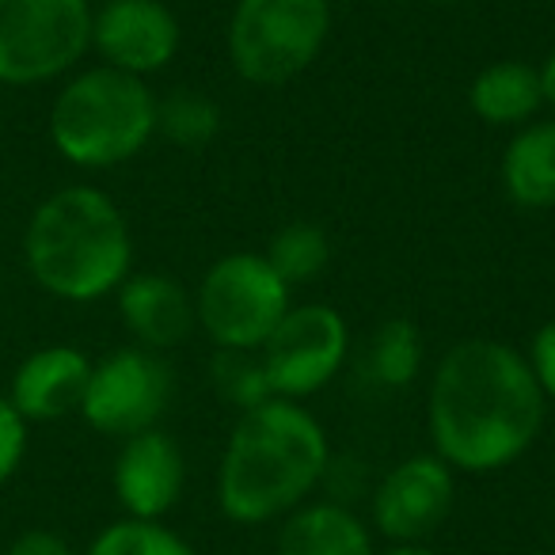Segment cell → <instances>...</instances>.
Here are the masks:
<instances>
[{"instance_id": "30bf717a", "label": "cell", "mask_w": 555, "mask_h": 555, "mask_svg": "<svg viewBox=\"0 0 555 555\" xmlns=\"http://www.w3.org/2000/svg\"><path fill=\"white\" fill-rule=\"evenodd\" d=\"M456 502V472L438 453H415L380 476L370 499V529L388 544H426Z\"/></svg>"}, {"instance_id": "6da1fadb", "label": "cell", "mask_w": 555, "mask_h": 555, "mask_svg": "<svg viewBox=\"0 0 555 555\" xmlns=\"http://www.w3.org/2000/svg\"><path fill=\"white\" fill-rule=\"evenodd\" d=\"M547 423V400L517 347L461 339L441 354L426 396L434 453L453 472L491 476L517 464Z\"/></svg>"}, {"instance_id": "d4e9b609", "label": "cell", "mask_w": 555, "mask_h": 555, "mask_svg": "<svg viewBox=\"0 0 555 555\" xmlns=\"http://www.w3.org/2000/svg\"><path fill=\"white\" fill-rule=\"evenodd\" d=\"M4 555H77L73 544L54 529H24L16 540L9 544Z\"/></svg>"}, {"instance_id": "e0dca14e", "label": "cell", "mask_w": 555, "mask_h": 555, "mask_svg": "<svg viewBox=\"0 0 555 555\" xmlns=\"http://www.w3.org/2000/svg\"><path fill=\"white\" fill-rule=\"evenodd\" d=\"M502 191L521 209H555V118H532L499 160Z\"/></svg>"}, {"instance_id": "7c38bea8", "label": "cell", "mask_w": 555, "mask_h": 555, "mask_svg": "<svg viewBox=\"0 0 555 555\" xmlns=\"http://www.w3.org/2000/svg\"><path fill=\"white\" fill-rule=\"evenodd\" d=\"M115 499L126 517L138 521H160L179 506L186 487V456L171 434L160 426L141 430L133 438H122V449L115 456Z\"/></svg>"}, {"instance_id": "484cf974", "label": "cell", "mask_w": 555, "mask_h": 555, "mask_svg": "<svg viewBox=\"0 0 555 555\" xmlns=\"http://www.w3.org/2000/svg\"><path fill=\"white\" fill-rule=\"evenodd\" d=\"M540 88H544V107L555 111V47H552V54L540 62Z\"/></svg>"}, {"instance_id": "8992f818", "label": "cell", "mask_w": 555, "mask_h": 555, "mask_svg": "<svg viewBox=\"0 0 555 555\" xmlns=\"http://www.w3.org/2000/svg\"><path fill=\"white\" fill-rule=\"evenodd\" d=\"M289 282L278 278L267 255L229 251L202 274L194 320L214 350H259L289 312Z\"/></svg>"}, {"instance_id": "9a60e30c", "label": "cell", "mask_w": 555, "mask_h": 555, "mask_svg": "<svg viewBox=\"0 0 555 555\" xmlns=\"http://www.w3.org/2000/svg\"><path fill=\"white\" fill-rule=\"evenodd\" d=\"M278 555H377L370 521L343 502H305L286 514Z\"/></svg>"}, {"instance_id": "44dd1931", "label": "cell", "mask_w": 555, "mask_h": 555, "mask_svg": "<svg viewBox=\"0 0 555 555\" xmlns=\"http://www.w3.org/2000/svg\"><path fill=\"white\" fill-rule=\"evenodd\" d=\"M209 385H214L217 400L236 411H251L259 403L274 400L259 350H214Z\"/></svg>"}, {"instance_id": "5b68a950", "label": "cell", "mask_w": 555, "mask_h": 555, "mask_svg": "<svg viewBox=\"0 0 555 555\" xmlns=\"http://www.w3.org/2000/svg\"><path fill=\"white\" fill-rule=\"evenodd\" d=\"M327 35V0H236L229 16V62L247 85H289L317 65Z\"/></svg>"}, {"instance_id": "4dcf8cb0", "label": "cell", "mask_w": 555, "mask_h": 555, "mask_svg": "<svg viewBox=\"0 0 555 555\" xmlns=\"http://www.w3.org/2000/svg\"><path fill=\"white\" fill-rule=\"evenodd\" d=\"M92 4H103V0H92Z\"/></svg>"}, {"instance_id": "f546056e", "label": "cell", "mask_w": 555, "mask_h": 555, "mask_svg": "<svg viewBox=\"0 0 555 555\" xmlns=\"http://www.w3.org/2000/svg\"><path fill=\"white\" fill-rule=\"evenodd\" d=\"M532 555H547V552H532Z\"/></svg>"}, {"instance_id": "2e32d148", "label": "cell", "mask_w": 555, "mask_h": 555, "mask_svg": "<svg viewBox=\"0 0 555 555\" xmlns=\"http://www.w3.org/2000/svg\"><path fill=\"white\" fill-rule=\"evenodd\" d=\"M468 107L479 122L521 130L544 107L540 65L517 62V57H502V62L483 65L468 85Z\"/></svg>"}, {"instance_id": "83f0119b", "label": "cell", "mask_w": 555, "mask_h": 555, "mask_svg": "<svg viewBox=\"0 0 555 555\" xmlns=\"http://www.w3.org/2000/svg\"><path fill=\"white\" fill-rule=\"evenodd\" d=\"M426 4H461V0H426Z\"/></svg>"}, {"instance_id": "4316f807", "label": "cell", "mask_w": 555, "mask_h": 555, "mask_svg": "<svg viewBox=\"0 0 555 555\" xmlns=\"http://www.w3.org/2000/svg\"><path fill=\"white\" fill-rule=\"evenodd\" d=\"M380 555H441V552H434L430 544H388Z\"/></svg>"}, {"instance_id": "ffe728a7", "label": "cell", "mask_w": 555, "mask_h": 555, "mask_svg": "<svg viewBox=\"0 0 555 555\" xmlns=\"http://www.w3.org/2000/svg\"><path fill=\"white\" fill-rule=\"evenodd\" d=\"M327 259H332V240L312 221L282 224L267 244V262L278 270V278H286L289 286H305L317 274H324Z\"/></svg>"}, {"instance_id": "3957f363", "label": "cell", "mask_w": 555, "mask_h": 555, "mask_svg": "<svg viewBox=\"0 0 555 555\" xmlns=\"http://www.w3.org/2000/svg\"><path fill=\"white\" fill-rule=\"evenodd\" d=\"M24 262L35 286L57 301H103L133 274L130 221L100 186H62L27 217Z\"/></svg>"}, {"instance_id": "277c9868", "label": "cell", "mask_w": 555, "mask_h": 555, "mask_svg": "<svg viewBox=\"0 0 555 555\" xmlns=\"http://www.w3.org/2000/svg\"><path fill=\"white\" fill-rule=\"evenodd\" d=\"M153 138L156 92L149 80L111 65L69 73L50 103V141L73 168L107 171L130 164Z\"/></svg>"}, {"instance_id": "5bb4252c", "label": "cell", "mask_w": 555, "mask_h": 555, "mask_svg": "<svg viewBox=\"0 0 555 555\" xmlns=\"http://www.w3.org/2000/svg\"><path fill=\"white\" fill-rule=\"evenodd\" d=\"M92 377V358L77 347H39L16 365L9 380V400L27 423H57L80 415Z\"/></svg>"}, {"instance_id": "d6986e66", "label": "cell", "mask_w": 555, "mask_h": 555, "mask_svg": "<svg viewBox=\"0 0 555 555\" xmlns=\"http://www.w3.org/2000/svg\"><path fill=\"white\" fill-rule=\"evenodd\" d=\"M426 347L423 335L411 320L396 317L373 332L370 339V358H365V370L377 380L380 388H408L411 380L423 373Z\"/></svg>"}, {"instance_id": "4fadbf2b", "label": "cell", "mask_w": 555, "mask_h": 555, "mask_svg": "<svg viewBox=\"0 0 555 555\" xmlns=\"http://www.w3.org/2000/svg\"><path fill=\"white\" fill-rule=\"evenodd\" d=\"M115 301L118 320H122L133 347L156 350V354L183 347L194 327H198L194 297L186 294L179 278L160 274V270H133L115 289Z\"/></svg>"}, {"instance_id": "8fae6325", "label": "cell", "mask_w": 555, "mask_h": 555, "mask_svg": "<svg viewBox=\"0 0 555 555\" xmlns=\"http://www.w3.org/2000/svg\"><path fill=\"white\" fill-rule=\"evenodd\" d=\"M183 47V27L164 0H103L92 9V50L100 65L149 80Z\"/></svg>"}, {"instance_id": "f1b7e54d", "label": "cell", "mask_w": 555, "mask_h": 555, "mask_svg": "<svg viewBox=\"0 0 555 555\" xmlns=\"http://www.w3.org/2000/svg\"><path fill=\"white\" fill-rule=\"evenodd\" d=\"M552 441H555V418H552Z\"/></svg>"}, {"instance_id": "7a4b0ae2", "label": "cell", "mask_w": 555, "mask_h": 555, "mask_svg": "<svg viewBox=\"0 0 555 555\" xmlns=\"http://www.w3.org/2000/svg\"><path fill=\"white\" fill-rule=\"evenodd\" d=\"M332 468V441L301 400L259 403L240 411L221 464L217 506L232 525L282 521L324 483Z\"/></svg>"}, {"instance_id": "cb8c5ba5", "label": "cell", "mask_w": 555, "mask_h": 555, "mask_svg": "<svg viewBox=\"0 0 555 555\" xmlns=\"http://www.w3.org/2000/svg\"><path fill=\"white\" fill-rule=\"evenodd\" d=\"M525 362H529L544 400L555 403V320H547V324H540L537 332H532L529 350H525Z\"/></svg>"}, {"instance_id": "9c48e42d", "label": "cell", "mask_w": 555, "mask_h": 555, "mask_svg": "<svg viewBox=\"0 0 555 555\" xmlns=\"http://www.w3.org/2000/svg\"><path fill=\"white\" fill-rule=\"evenodd\" d=\"M350 354L347 317L332 305H289L282 324L259 347L270 392L282 400H305L343 373Z\"/></svg>"}, {"instance_id": "ba28073f", "label": "cell", "mask_w": 555, "mask_h": 555, "mask_svg": "<svg viewBox=\"0 0 555 555\" xmlns=\"http://www.w3.org/2000/svg\"><path fill=\"white\" fill-rule=\"evenodd\" d=\"M171 388H176V380L156 350H111L107 358L92 362L80 418L103 438H133V434L160 426L171 403Z\"/></svg>"}, {"instance_id": "7402d4cb", "label": "cell", "mask_w": 555, "mask_h": 555, "mask_svg": "<svg viewBox=\"0 0 555 555\" xmlns=\"http://www.w3.org/2000/svg\"><path fill=\"white\" fill-rule=\"evenodd\" d=\"M85 555H198V552L164 521L122 517V521H111L107 529L95 532V540L88 544Z\"/></svg>"}, {"instance_id": "603a6c76", "label": "cell", "mask_w": 555, "mask_h": 555, "mask_svg": "<svg viewBox=\"0 0 555 555\" xmlns=\"http://www.w3.org/2000/svg\"><path fill=\"white\" fill-rule=\"evenodd\" d=\"M27 418L12 408V400L0 392V487L9 483L20 472L27 456V446H31V430H27Z\"/></svg>"}, {"instance_id": "ac0fdd59", "label": "cell", "mask_w": 555, "mask_h": 555, "mask_svg": "<svg viewBox=\"0 0 555 555\" xmlns=\"http://www.w3.org/2000/svg\"><path fill=\"white\" fill-rule=\"evenodd\" d=\"M156 133L179 149H206L221 133V107L198 88H171L156 95Z\"/></svg>"}, {"instance_id": "52a82bcc", "label": "cell", "mask_w": 555, "mask_h": 555, "mask_svg": "<svg viewBox=\"0 0 555 555\" xmlns=\"http://www.w3.org/2000/svg\"><path fill=\"white\" fill-rule=\"evenodd\" d=\"M92 0H0V85L39 88L92 50Z\"/></svg>"}]
</instances>
